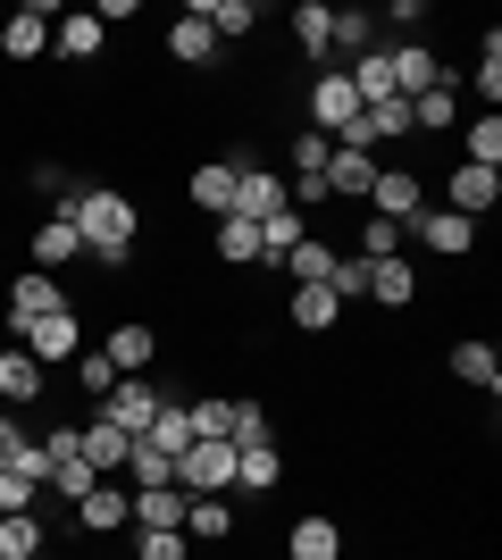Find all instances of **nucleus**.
<instances>
[{
    "label": "nucleus",
    "instance_id": "nucleus-23",
    "mask_svg": "<svg viewBox=\"0 0 502 560\" xmlns=\"http://www.w3.org/2000/svg\"><path fill=\"white\" fill-rule=\"evenodd\" d=\"M444 360H453V376H460V385H469V394H486V401L502 394V351L486 343V335H460V343L444 351Z\"/></svg>",
    "mask_w": 502,
    "mask_h": 560
},
{
    "label": "nucleus",
    "instance_id": "nucleus-9",
    "mask_svg": "<svg viewBox=\"0 0 502 560\" xmlns=\"http://www.w3.org/2000/svg\"><path fill=\"white\" fill-rule=\"evenodd\" d=\"M277 552H285V560H343L352 536H343V518H335V511H302L285 536H277Z\"/></svg>",
    "mask_w": 502,
    "mask_h": 560
},
{
    "label": "nucleus",
    "instance_id": "nucleus-1",
    "mask_svg": "<svg viewBox=\"0 0 502 560\" xmlns=\"http://www.w3.org/2000/svg\"><path fill=\"white\" fill-rule=\"evenodd\" d=\"M75 226H84V252H135V234H143V201L126 185H75Z\"/></svg>",
    "mask_w": 502,
    "mask_h": 560
},
{
    "label": "nucleus",
    "instance_id": "nucleus-39",
    "mask_svg": "<svg viewBox=\"0 0 502 560\" xmlns=\"http://www.w3.org/2000/svg\"><path fill=\"white\" fill-rule=\"evenodd\" d=\"M93 486H101V468H93V460H59V468H50V486H43V493H59V502L75 511V502H84Z\"/></svg>",
    "mask_w": 502,
    "mask_h": 560
},
{
    "label": "nucleus",
    "instance_id": "nucleus-28",
    "mask_svg": "<svg viewBox=\"0 0 502 560\" xmlns=\"http://www.w3.org/2000/svg\"><path fill=\"white\" fill-rule=\"evenodd\" d=\"M285 486V452L277 444H235V493H277Z\"/></svg>",
    "mask_w": 502,
    "mask_h": 560
},
{
    "label": "nucleus",
    "instance_id": "nucleus-17",
    "mask_svg": "<svg viewBox=\"0 0 502 560\" xmlns=\"http://www.w3.org/2000/svg\"><path fill=\"white\" fill-rule=\"evenodd\" d=\"M126 527H135V502H126L118 477H101V486L75 502V536H126Z\"/></svg>",
    "mask_w": 502,
    "mask_h": 560
},
{
    "label": "nucleus",
    "instance_id": "nucleus-2",
    "mask_svg": "<svg viewBox=\"0 0 502 560\" xmlns=\"http://www.w3.org/2000/svg\"><path fill=\"white\" fill-rule=\"evenodd\" d=\"M486 243V226L478 218H460V210H444V201H428V210L410 218V259L428 252V259H469Z\"/></svg>",
    "mask_w": 502,
    "mask_h": 560
},
{
    "label": "nucleus",
    "instance_id": "nucleus-29",
    "mask_svg": "<svg viewBox=\"0 0 502 560\" xmlns=\"http://www.w3.org/2000/svg\"><path fill=\"white\" fill-rule=\"evenodd\" d=\"M126 452H135V435H126V427H109L93 410V419H84V460L101 468V477H126Z\"/></svg>",
    "mask_w": 502,
    "mask_h": 560
},
{
    "label": "nucleus",
    "instance_id": "nucleus-27",
    "mask_svg": "<svg viewBox=\"0 0 502 560\" xmlns=\"http://www.w3.org/2000/svg\"><path fill=\"white\" fill-rule=\"evenodd\" d=\"M453 126H460V75L444 68V84H435V93L410 101V135H453Z\"/></svg>",
    "mask_w": 502,
    "mask_h": 560
},
{
    "label": "nucleus",
    "instance_id": "nucleus-11",
    "mask_svg": "<svg viewBox=\"0 0 502 560\" xmlns=\"http://www.w3.org/2000/svg\"><path fill=\"white\" fill-rule=\"evenodd\" d=\"M50 18H59V0H34L17 18H0V59L25 68V59H50Z\"/></svg>",
    "mask_w": 502,
    "mask_h": 560
},
{
    "label": "nucleus",
    "instance_id": "nucleus-33",
    "mask_svg": "<svg viewBox=\"0 0 502 560\" xmlns=\"http://www.w3.org/2000/svg\"><path fill=\"white\" fill-rule=\"evenodd\" d=\"M201 18H210L218 50H226V43H252V34H260V0H201Z\"/></svg>",
    "mask_w": 502,
    "mask_h": 560
},
{
    "label": "nucleus",
    "instance_id": "nucleus-25",
    "mask_svg": "<svg viewBox=\"0 0 502 560\" xmlns=\"http://www.w3.org/2000/svg\"><path fill=\"white\" fill-rule=\"evenodd\" d=\"M377 50V18L369 9H335V34H327V68H352Z\"/></svg>",
    "mask_w": 502,
    "mask_h": 560
},
{
    "label": "nucleus",
    "instance_id": "nucleus-24",
    "mask_svg": "<svg viewBox=\"0 0 502 560\" xmlns=\"http://www.w3.org/2000/svg\"><path fill=\"white\" fill-rule=\"evenodd\" d=\"M43 394H50V369H43V360H25V351L9 343V351H0V410H34Z\"/></svg>",
    "mask_w": 502,
    "mask_h": 560
},
{
    "label": "nucleus",
    "instance_id": "nucleus-10",
    "mask_svg": "<svg viewBox=\"0 0 502 560\" xmlns=\"http://www.w3.org/2000/svg\"><path fill=\"white\" fill-rule=\"evenodd\" d=\"M176 493H235V444H185L176 452Z\"/></svg>",
    "mask_w": 502,
    "mask_h": 560
},
{
    "label": "nucleus",
    "instance_id": "nucleus-4",
    "mask_svg": "<svg viewBox=\"0 0 502 560\" xmlns=\"http://www.w3.org/2000/svg\"><path fill=\"white\" fill-rule=\"evenodd\" d=\"M0 293H9V318H0V327H9V343H17V335L34 327V318H50V310H75V293H68L59 277H43V268H25V277H9Z\"/></svg>",
    "mask_w": 502,
    "mask_h": 560
},
{
    "label": "nucleus",
    "instance_id": "nucleus-32",
    "mask_svg": "<svg viewBox=\"0 0 502 560\" xmlns=\"http://www.w3.org/2000/svg\"><path fill=\"white\" fill-rule=\"evenodd\" d=\"M43 552H50L43 511H9V518H0V560H43Z\"/></svg>",
    "mask_w": 502,
    "mask_h": 560
},
{
    "label": "nucleus",
    "instance_id": "nucleus-3",
    "mask_svg": "<svg viewBox=\"0 0 502 560\" xmlns=\"http://www.w3.org/2000/svg\"><path fill=\"white\" fill-rule=\"evenodd\" d=\"M302 117H311V135L343 142V135H352V117H360L352 75H343V68H318V75H311V93H302Z\"/></svg>",
    "mask_w": 502,
    "mask_h": 560
},
{
    "label": "nucleus",
    "instance_id": "nucleus-20",
    "mask_svg": "<svg viewBox=\"0 0 502 560\" xmlns=\"http://www.w3.org/2000/svg\"><path fill=\"white\" fill-rule=\"evenodd\" d=\"M377 151H360V142H335L327 151V201H369V185H377Z\"/></svg>",
    "mask_w": 502,
    "mask_h": 560
},
{
    "label": "nucleus",
    "instance_id": "nucleus-15",
    "mask_svg": "<svg viewBox=\"0 0 502 560\" xmlns=\"http://www.w3.org/2000/svg\"><path fill=\"white\" fill-rule=\"evenodd\" d=\"M385 75H394V101H419L444 84V59L428 43H385Z\"/></svg>",
    "mask_w": 502,
    "mask_h": 560
},
{
    "label": "nucleus",
    "instance_id": "nucleus-36",
    "mask_svg": "<svg viewBox=\"0 0 502 560\" xmlns=\"http://www.w3.org/2000/svg\"><path fill=\"white\" fill-rule=\"evenodd\" d=\"M192 419V444H226V419H235V394H192L185 401Z\"/></svg>",
    "mask_w": 502,
    "mask_h": 560
},
{
    "label": "nucleus",
    "instance_id": "nucleus-12",
    "mask_svg": "<svg viewBox=\"0 0 502 560\" xmlns=\"http://www.w3.org/2000/svg\"><path fill=\"white\" fill-rule=\"evenodd\" d=\"M160 401H167V394L151 385V376H118V385H109V394H101L93 410H101L109 427H126V435H143V427L160 419Z\"/></svg>",
    "mask_w": 502,
    "mask_h": 560
},
{
    "label": "nucleus",
    "instance_id": "nucleus-8",
    "mask_svg": "<svg viewBox=\"0 0 502 560\" xmlns=\"http://www.w3.org/2000/svg\"><path fill=\"white\" fill-rule=\"evenodd\" d=\"M360 210H369V218H394V226H410V218L428 210V185H419V167H394V160H385Z\"/></svg>",
    "mask_w": 502,
    "mask_h": 560
},
{
    "label": "nucleus",
    "instance_id": "nucleus-34",
    "mask_svg": "<svg viewBox=\"0 0 502 560\" xmlns=\"http://www.w3.org/2000/svg\"><path fill=\"white\" fill-rule=\"evenodd\" d=\"M410 252V226H394V218H360L352 226V259H402Z\"/></svg>",
    "mask_w": 502,
    "mask_h": 560
},
{
    "label": "nucleus",
    "instance_id": "nucleus-18",
    "mask_svg": "<svg viewBox=\"0 0 502 560\" xmlns=\"http://www.w3.org/2000/svg\"><path fill=\"white\" fill-rule=\"evenodd\" d=\"M101 43H109V25H101L93 9H59V18H50V59L84 68V59H101Z\"/></svg>",
    "mask_w": 502,
    "mask_h": 560
},
{
    "label": "nucleus",
    "instance_id": "nucleus-19",
    "mask_svg": "<svg viewBox=\"0 0 502 560\" xmlns=\"http://www.w3.org/2000/svg\"><path fill=\"white\" fill-rule=\"evenodd\" d=\"M167 59H176L185 75L218 68V34H210V18H201V0H192V9H176V25H167Z\"/></svg>",
    "mask_w": 502,
    "mask_h": 560
},
{
    "label": "nucleus",
    "instance_id": "nucleus-22",
    "mask_svg": "<svg viewBox=\"0 0 502 560\" xmlns=\"http://www.w3.org/2000/svg\"><path fill=\"white\" fill-rule=\"evenodd\" d=\"M360 302H377V310H410L419 302V259H369V284H360Z\"/></svg>",
    "mask_w": 502,
    "mask_h": 560
},
{
    "label": "nucleus",
    "instance_id": "nucleus-46",
    "mask_svg": "<svg viewBox=\"0 0 502 560\" xmlns=\"http://www.w3.org/2000/svg\"><path fill=\"white\" fill-rule=\"evenodd\" d=\"M469 93H478L486 109H502V59H478V75H469Z\"/></svg>",
    "mask_w": 502,
    "mask_h": 560
},
{
    "label": "nucleus",
    "instance_id": "nucleus-6",
    "mask_svg": "<svg viewBox=\"0 0 502 560\" xmlns=\"http://www.w3.org/2000/svg\"><path fill=\"white\" fill-rule=\"evenodd\" d=\"M25 252H34V268H43V277H59V268H75V259H84V226H75L68 201H59V210H43V226L25 234Z\"/></svg>",
    "mask_w": 502,
    "mask_h": 560
},
{
    "label": "nucleus",
    "instance_id": "nucleus-38",
    "mask_svg": "<svg viewBox=\"0 0 502 560\" xmlns=\"http://www.w3.org/2000/svg\"><path fill=\"white\" fill-rule=\"evenodd\" d=\"M126 502H135V527H143V536H160V527H176V518H185V493H176V486H160V493H126Z\"/></svg>",
    "mask_w": 502,
    "mask_h": 560
},
{
    "label": "nucleus",
    "instance_id": "nucleus-14",
    "mask_svg": "<svg viewBox=\"0 0 502 560\" xmlns=\"http://www.w3.org/2000/svg\"><path fill=\"white\" fill-rule=\"evenodd\" d=\"M235 502H226V493H185V518H176V536L192 544V552H201V544H235Z\"/></svg>",
    "mask_w": 502,
    "mask_h": 560
},
{
    "label": "nucleus",
    "instance_id": "nucleus-42",
    "mask_svg": "<svg viewBox=\"0 0 502 560\" xmlns=\"http://www.w3.org/2000/svg\"><path fill=\"white\" fill-rule=\"evenodd\" d=\"M135 560H192V544L176 536V527H160V536H143V527H135Z\"/></svg>",
    "mask_w": 502,
    "mask_h": 560
},
{
    "label": "nucleus",
    "instance_id": "nucleus-7",
    "mask_svg": "<svg viewBox=\"0 0 502 560\" xmlns=\"http://www.w3.org/2000/svg\"><path fill=\"white\" fill-rule=\"evenodd\" d=\"M444 210H460V218H494L502 210V167H469V160H453L444 167Z\"/></svg>",
    "mask_w": 502,
    "mask_h": 560
},
{
    "label": "nucleus",
    "instance_id": "nucleus-5",
    "mask_svg": "<svg viewBox=\"0 0 502 560\" xmlns=\"http://www.w3.org/2000/svg\"><path fill=\"white\" fill-rule=\"evenodd\" d=\"M160 351H167V335L151 327V318H118V327L101 335V360H109L118 376H151V369H160Z\"/></svg>",
    "mask_w": 502,
    "mask_h": 560
},
{
    "label": "nucleus",
    "instance_id": "nucleus-43",
    "mask_svg": "<svg viewBox=\"0 0 502 560\" xmlns=\"http://www.w3.org/2000/svg\"><path fill=\"white\" fill-rule=\"evenodd\" d=\"M34 444H43V460H50V468H59V460H84V427H43Z\"/></svg>",
    "mask_w": 502,
    "mask_h": 560
},
{
    "label": "nucleus",
    "instance_id": "nucleus-31",
    "mask_svg": "<svg viewBox=\"0 0 502 560\" xmlns=\"http://www.w3.org/2000/svg\"><path fill=\"white\" fill-rule=\"evenodd\" d=\"M335 252H343V243H327V234H302V243L285 252V268H277V277H285V284H327Z\"/></svg>",
    "mask_w": 502,
    "mask_h": 560
},
{
    "label": "nucleus",
    "instance_id": "nucleus-35",
    "mask_svg": "<svg viewBox=\"0 0 502 560\" xmlns=\"http://www.w3.org/2000/svg\"><path fill=\"white\" fill-rule=\"evenodd\" d=\"M135 444H151V452H167V460H176V452L192 444V419H185V401L167 394V401H160V419H151L143 435H135Z\"/></svg>",
    "mask_w": 502,
    "mask_h": 560
},
{
    "label": "nucleus",
    "instance_id": "nucleus-44",
    "mask_svg": "<svg viewBox=\"0 0 502 560\" xmlns=\"http://www.w3.org/2000/svg\"><path fill=\"white\" fill-rule=\"evenodd\" d=\"M385 25H402V43H419V25H428V0H385Z\"/></svg>",
    "mask_w": 502,
    "mask_h": 560
},
{
    "label": "nucleus",
    "instance_id": "nucleus-30",
    "mask_svg": "<svg viewBox=\"0 0 502 560\" xmlns=\"http://www.w3.org/2000/svg\"><path fill=\"white\" fill-rule=\"evenodd\" d=\"M210 252H218V268H260V226L252 218H218Z\"/></svg>",
    "mask_w": 502,
    "mask_h": 560
},
{
    "label": "nucleus",
    "instance_id": "nucleus-21",
    "mask_svg": "<svg viewBox=\"0 0 502 560\" xmlns=\"http://www.w3.org/2000/svg\"><path fill=\"white\" fill-rule=\"evenodd\" d=\"M285 327L318 343V335H335V327H343V302H335L327 284H285Z\"/></svg>",
    "mask_w": 502,
    "mask_h": 560
},
{
    "label": "nucleus",
    "instance_id": "nucleus-16",
    "mask_svg": "<svg viewBox=\"0 0 502 560\" xmlns=\"http://www.w3.org/2000/svg\"><path fill=\"white\" fill-rule=\"evenodd\" d=\"M17 351L25 360H75V351H84V318H75V310H50V318H34V327L17 335Z\"/></svg>",
    "mask_w": 502,
    "mask_h": 560
},
{
    "label": "nucleus",
    "instance_id": "nucleus-47",
    "mask_svg": "<svg viewBox=\"0 0 502 560\" xmlns=\"http://www.w3.org/2000/svg\"><path fill=\"white\" fill-rule=\"evenodd\" d=\"M0 351H9V327H0Z\"/></svg>",
    "mask_w": 502,
    "mask_h": 560
},
{
    "label": "nucleus",
    "instance_id": "nucleus-13",
    "mask_svg": "<svg viewBox=\"0 0 502 560\" xmlns=\"http://www.w3.org/2000/svg\"><path fill=\"white\" fill-rule=\"evenodd\" d=\"M235 176H243V151H226V160H192L185 201H192L201 218H226V210H235Z\"/></svg>",
    "mask_w": 502,
    "mask_h": 560
},
{
    "label": "nucleus",
    "instance_id": "nucleus-41",
    "mask_svg": "<svg viewBox=\"0 0 502 560\" xmlns=\"http://www.w3.org/2000/svg\"><path fill=\"white\" fill-rule=\"evenodd\" d=\"M68 369H75V385H84V401H101V394H109V385H118V369H109L101 351H75Z\"/></svg>",
    "mask_w": 502,
    "mask_h": 560
},
{
    "label": "nucleus",
    "instance_id": "nucleus-37",
    "mask_svg": "<svg viewBox=\"0 0 502 560\" xmlns=\"http://www.w3.org/2000/svg\"><path fill=\"white\" fill-rule=\"evenodd\" d=\"M460 160H469V167H502V109H478V117H469Z\"/></svg>",
    "mask_w": 502,
    "mask_h": 560
},
{
    "label": "nucleus",
    "instance_id": "nucleus-40",
    "mask_svg": "<svg viewBox=\"0 0 502 560\" xmlns=\"http://www.w3.org/2000/svg\"><path fill=\"white\" fill-rule=\"evenodd\" d=\"M327 151H335V142H327V135H311V126H302V135L285 142V176H318V167H327Z\"/></svg>",
    "mask_w": 502,
    "mask_h": 560
},
{
    "label": "nucleus",
    "instance_id": "nucleus-26",
    "mask_svg": "<svg viewBox=\"0 0 502 560\" xmlns=\"http://www.w3.org/2000/svg\"><path fill=\"white\" fill-rule=\"evenodd\" d=\"M293 50L311 59V68H327V34H335V0H293Z\"/></svg>",
    "mask_w": 502,
    "mask_h": 560
},
{
    "label": "nucleus",
    "instance_id": "nucleus-45",
    "mask_svg": "<svg viewBox=\"0 0 502 560\" xmlns=\"http://www.w3.org/2000/svg\"><path fill=\"white\" fill-rule=\"evenodd\" d=\"M9 511H43V486H25V477H0V518Z\"/></svg>",
    "mask_w": 502,
    "mask_h": 560
}]
</instances>
